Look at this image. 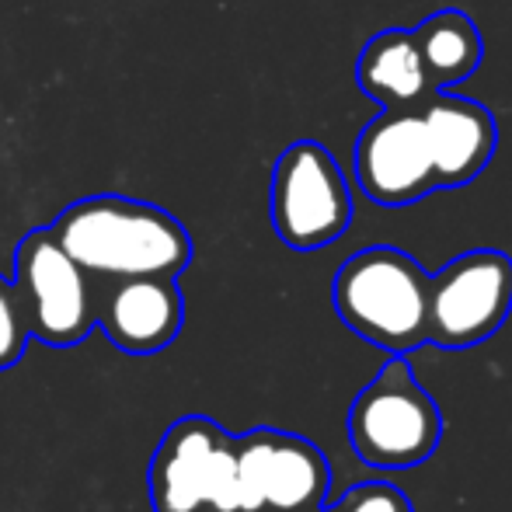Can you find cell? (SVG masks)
Wrapping results in <instances>:
<instances>
[{
	"instance_id": "1",
	"label": "cell",
	"mask_w": 512,
	"mask_h": 512,
	"mask_svg": "<svg viewBox=\"0 0 512 512\" xmlns=\"http://www.w3.org/2000/svg\"><path fill=\"white\" fill-rule=\"evenodd\" d=\"M60 248L98 279L168 276L192 262V237L178 216L126 196L77 199L49 223Z\"/></svg>"
},
{
	"instance_id": "2",
	"label": "cell",
	"mask_w": 512,
	"mask_h": 512,
	"mask_svg": "<svg viewBox=\"0 0 512 512\" xmlns=\"http://www.w3.org/2000/svg\"><path fill=\"white\" fill-rule=\"evenodd\" d=\"M335 310L352 335L391 356L429 342V272L401 248H363L338 269Z\"/></svg>"
},
{
	"instance_id": "3",
	"label": "cell",
	"mask_w": 512,
	"mask_h": 512,
	"mask_svg": "<svg viewBox=\"0 0 512 512\" xmlns=\"http://www.w3.org/2000/svg\"><path fill=\"white\" fill-rule=\"evenodd\" d=\"M349 443L366 467L411 471L436 453L443 411L418 384L408 356H391L349 408Z\"/></svg>"
},
{
	"instance_id": "4",
	"label": "cell",
	"mask_w": 512,
	"mask_h": 512,
	"mask_svg": "<svg viewBox=\"0 0 512 512\" xmlns=\"http://www.w3.org/2000/svg\"><path fill=\"white\" fill-rule=\"evenodd\" d=\"M154 512H241L237 436L206 415H185L157 443L147 467Z\"/></svg>"
},
{
	"instance_id": "5",
	"label": "cell",
	"mask_w": 512,
	"mask_h": 512,
	"mask_svg": "<svg viewBox=\"0 0 512 512\" xmlns=\"http://www.w3.org/2000/svg\"><path fill=\"white\" fill-rule=\"evenodd\" d=\"M11 283L25 310L28 338L49 349H70L95 331L91 276L60 248L49 227L28 230L18 241Z\"/></svg>"
},
{
	"instance_id": "6",
	"label": "cell",
	"mask_w": 512,
	"mask_h": 512,
	"mask_svg": "<svg viewBox=\"0 0 512 512\" xmlns=\"http://www.w3.org/2000/svg\"><path fill=\"white\" fill-rule=\"evenodd\" d=\"M352 192L335 154L317 140H297L272 168V227L293 251L335 244L352 223Z\"/></svg>"
},
{
	"instance_id": "7",
	"label": "cell",
	"mask_w": 512,
	"mask_h": 512,
	"mask_svg": "<svg viewBox=\"0 0 512 512\" xmlns=\"http://www.w3.org/2000/svg\"><path fill=\"white\" fill-rule=\"evenodd\" d=\"M512 310V258L478 248L429 276V342L467 349L506 324Z\"/></svg>"
},
{
	"instance_id": "8",
	"label": "cell",
	"mask_w": 512,
	"mask_h": 512,
	"mask_svg": "<svg viewBox=\"0 0 512 512\" xmlns=\"http://www.w3.org/2000/svg\"><path fill=\"white\" fill-rule=\"evenodd\" d=\"M328 492V457L310 439L265 425L237 436L241 512H314Z\"/></svg>"
},
{
	"instance_id": "9",
	"label": "cell",
	"mask_w": 512,
	"mask_h": 512,
	"mask_svg": "<svg viewBox=\"0 0 512 512\" xmlns=\"http://www.w3.org/2000/svg\"><path fill=\"white\" fill-rule=\"evenodd\" d=\"M356 178L377 206H411L436 192L432 150L418 108H380L359 133Z\"/></svg>"
},
{
	"instance_id": "10",
	"label": "cell",
	"mask_w": 512,
	"mask_h": 512,
	"mask_svg": "<svg viewBox=\"0 0 512 512\" xmlns=\"http://www.w3.org/2000/svg\"><path fill=\"white\" fill-rule=\"evenodd\" d=\"M185 324V297L178 279L133 276L105 279L95 290V328L126 356H157Z\"/></svg>"
},
{
	"instance_id": "11",
	"label": "cell",
	"mask_w": 512,
	"mask_h": 512,
	"mask_svg": "<svg viewBox=\"0 0 512 512\" xmlns=\"http://www.w3.org/2000/svg\"><path fill=\"white\" fill-rule=\"evenodd\" d=\"M422 115L425 136L432 150V171H436V189H460L471 185L499 147V126L495 115L474 98H460L450 91H432Z\"/></svg>"
},
{
	"instance_id": "12",
	"label": "cell",
	"mask_w": 512,
	"mask_h": 512,
	"mask_svg": "<svg viewBox=\"0 0 512 512\" xmlns=\"http://www.w3.org/2000/svg\"><path fill=\"white\" fill-rule=\"evenodd\" d=\"M356 81L380 108H422L425 98L439 91L408 28H387L366 42L356 63Z\"/></svg>"
},
{
	"instance_id": "13",
	"label": "cell",
	"mask_w": 512,
	"mask_h": 512,
	"mask_svg": "<svg viewBox=\"0 0 512 512\" xmlns=\"http://www.w3.org/2000/svg\"><path fill=\"white\" fill-rule=\"evenodd\" d=\"M411 35H415L425 70L439 91H453L457 84H464L485 56L478 25L471 21V14L457 11V7L429 14L422 25L411 28Z\"/></svg>"
},
{
	"instance_id": "14",
	"label": "cell",
	"mask_w": 512,
	"mask_h": 512,
	"mask_svg": "<svg viewBox=\"0 0 512 512\" xmlns=\"http://www.w3.org/2000/svg\"><path fill=\"white\" fill-rule=\"evenodd\" d=\"M28 349V324L21 310L18 290L11 279L0 276V370H11L21 363Z\"/></svg>"
},
{
	"instance_id": "15",
	"label": "cell",
	"mask_w": 512,
	"mask_h": 512,
	"mask_svg": "<svg viewBox=\"0 0 512 512\" xmlns=\"http://www.w3.org/2000/svg\"><path fill=\"white\" fill-rule=\"evenodd\" d=\"M335 509L338 512H415L408 495L401 488H394L391 481H363V485L349 488Z\"/></svg>"
},
{
	"instance_id": "16",
	"label": "cell",
	"mask_w": 512,
	"mask_h": 512,
	"mask_svg": "<svg viewBox=\"0 0 512 512\" xmlns=\"http://www.w3.org/2000/svg\"><path fill=\"white\" fill-rule=\"evenodd\" d=\"M314 512H338L335 506H321V509H314Z\"/></svg>"
}]
</instances>
